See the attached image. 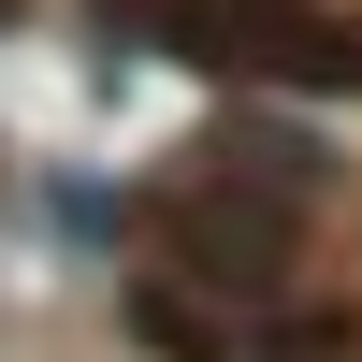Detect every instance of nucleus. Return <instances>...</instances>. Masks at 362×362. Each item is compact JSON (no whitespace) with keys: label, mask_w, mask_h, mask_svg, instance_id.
I'll use <instances>...</instances> for the list:
<instances>
[{"label":"nucleus","mask_w":362,"mask_h":362,"mask_svg":"<svg viewBox=\"0 0 362 362\" xmlns=\"http://www.w3.org/2000/svg\"><path fill=\"white\" fill-rule=\"evenodd\" d=\"M145 44L203 58V73H290V87H362V29H334L319 0H131Z\"/></svg>","instance_id":"1"},{"label":"nucleus","mask_w":362,"mask_h":362,"mask_svg":"<svg viewBox=\"0 0 362 362\" xmlns=\"http://www.w3.org/2000/svg\"><path fill=\"white\" fill-rule=\"evenodd\" d=\"M203 189H261L290 218V203H319V145L290 131V116H232V131L203 145Z\"/></svg>","instance_id":"3"},{"label":"nucleus","mask_w":362,"mask_h":362,"mask_svg":"<svg viewBox=\"0 0 362 362\" xmlns=\"http://www.w3.org/2000/svg\"><path fill=\"white\" fill-rule=\"evenodd\" d=\"M276 247H290V232L247 218L232 189H189V203H174V261H189L203 290H276Z\"/></svg>","instance_id":"2"}]
</instances>
